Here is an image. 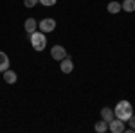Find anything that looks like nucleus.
Wrapping results in <instances>:
<instances>
[{
	"mask_svg": "<svg viewBox=\"0 0 135 133\" xmlns=\"http://www.w3.org/2000/svg\"><path fill=\"white\" fill-rule=\"evenodd\" d=\"M114 113H115L117 119H121V121H124V122H126V121L133 115L132 102H130V101H119V102H117V106H115V110H114Z\"/></svg>",
	"mask_w": 135,
	"mask_h": 133,
	"instance_id": "nucleus-1",
	"label": "nucleus"
},
{
	"mask_svg": "<svg viewBox=\"0 0 135 133\" xmlns=\"http://www.w3.org/2000/svg\"><path fill=\"white\" fill-rule=\"evenodd\" d=\"M29 41H31V45H32V49L34 51H43L45 47H47V38H45V32H38V31H34L31 32V36H29Z\"/></svg>",
	"mask_w": 135,
	"mask_h": 133,
	"instance_id": "nucleus-2",
	"label": "nucleus"
},
{
	"mask_svg": "<svg viewBox=\"0 0 135 133\" xmlns=\"http://www.w3.org/2000/svg\"><path fill=\"white\" fill-rule=\"evenodd\" d=\"M108 130L112 133H123L126 131V128H124V121H121V119H112L110 122H108Z\"/></svg>",
	"mask_w": 135,
	"mask_h": 133,
	"instance_id": "nucleus-3",
	"label": "nucleus"
},
{
	"mask_svg": "<svg viewBox=\"0 0 135 133\" xmlns=\"http://www.w3.org/2000/svg\"><path fill=\"white\" fill-rule=\"evenodd\" d=\"M38 27H40L42 32H52L56 29V20H54V18H43V20L38 23Z\"/></svg>",
	"mask_w": 135,
	"mask_h": 133,
	"instance_id": "nucleus-4",
	"label": "nucleus"
},
{
	"mask_svg": "<svg viewBox=\"0 0 135 133\" xmlns=\"http://www.w3.org/2000/svg\"><path fill=\"white\" fill-rule=\"evenodd\" d=\"M51 56H52V60L61 61L63 58H67V51H65V47H61V45H54L51 49Z\"/></svg>",
	"mask_w": 135,
	"mask_h": 133,
	"instance_id": "nucleus-5",
	"label": "nucleus"
},
{
	"mask_svg": "<svg viewBox=\"0 0 135 133\" xmlns=\"http://www.w3.org/2000/svg\"><path fill=\"white\" fill-rule=\"evenodd\" d=\"M60 68H61L63 74H70V72L74 70V63L70 58H63L61 63H60Z\"/></svg>",
	"mask_w": 135,
	"mask_h": 133,
	"instance_id": "nucleus-6",
	"label": "nucleus"
},
{
	"mask_svg": "<svg viewBox=\"0 0 135 133\" xmlns=\"http://www.w3.org/2000/svg\"><path fill=\"white\" fill-rule=\"evenodd\" d=\"M23 29H25L27 34H31V32H34L36 29H38V22L34 20V18H27L25 23H23Z\"/></svg>",
	"mask_w": 135,
	"mask_h": 133,
	"instance_id": "nucleus-7",
	"label": "nucleus"
},
{
	"mask_svg": "<svg viewBox=\"0 0 135 133\" xmlns=\"http://www.w3.org/2000/svg\"><path fill=\"white\" fill-rule=\"evenodd\" d=\"M7 68H9V58L6 52L0 51V72H6Z\"/></svg>",
	"mask_w": 135,
	"mask_h": 133,
	"instance_id": "nucleus-8",
	"label": "nucleus"
},
{
	"mask_svg": "<svg viewBox=\"0 0 135 133\" xmlns=\"http://www.w3.org/2000/svg\"><path fill=\"white\" fill-rule=\"evenodd\" d=\"M101 119L106 121V122H110L112 119H115L114 110H112V108H103V110H101Z\"/></svg>",
	"mask_w": 135,
	"mask_h": 133,
	"instance_id": "nucleus-9",
	"label": "nucleus"
},
{
	"mask_svg": "<svg viewBox=\"0 0 135 133\" xmlns=\"http://www.w3.org/2000/svg\"><path fill=\"white\" fill-rule=\"evenodd\" d=\"M16 79H18V77H16V72L15 70H9V68H7V70L4 72V81L6 83L13 85V83H16Z\"/></svg>",
	"mask_w": 135,
	"mask_h": 133,
	"instance_id": "nucleus-10",
	"label": "nucleus"
},
{
	"mask_svg": "<svg viewBox=\"0 0 135 133\" xmlns=\"http://www.w3.org/2000/svg\"><path fill=\"white\" fill-rule=\"evenodd\" d=\"M121 7L124 11H128V13H133L135 11V0H124V2L121 4Z\"/></svg>",
	"mask_w": 135,
	"mask_h": 133,
	"instance_id": "nucleus-11",
	"label": "nucleus"
},
{
	"mask_svg": "<svg viewBox=\"0 0 135 133\" xmlns=\"http://www.w3.org/2000/svg\"><path fill=\"white\" fill-rule=\"evenodd\" d=\"M106 9H108V13H112V14H117L123 7H121V4H119V2H110Z\"/></svg>",
	"mask_w": 135,
	"mask_h": 133,
	"instance_id": "nucleus-12",
	"label": "nucleus"
},
{
	"mask_svg": "<svg viewBox=\"0 0 135 133\" xmlns=\"http://www.w3.org/2000/svg\"><path fill=\"white\" fill-rule=\"evenodd\" d=\"M94 130H95L97 133H104L106 130H108V122H106V121H99V122L94 126Z\"/></svg>",
	"mask_w": 135,
	"mask_h": 133,
	"instance_id": "nucleus-13",
	"label": "nucleus"
},
{
	"mask_svg": "<svg viewBox=\"0 0 135 133\" xmlns=\"http://www.w3.org/2000/svg\"><path fill=\"white\" fill-rule=\"evenodd\" d=\"M38 2H40L42 6H45V7H52V6H54L58 0H38Z\"/></svg>",
	"mask_w": 135,
	"mask_h": 133,
	"instance_id": "nucleus-14",
	"label": "nucleus"
},
{
	"mask_svg": "<svg viewBox=\"0 0 135 133\" xmlns=\"http://www.w3.org/2000/svg\"><path fill=\"white\" fill-rule=\"evenodd\" d=\"M38 4V0H23V6L25 7H34Z\"/></svg>",
	"mask_w": 135,
	"mask_h": 133,
	"instance_id": "nucleus-15",
	"label": "nucleus"
},
{
	"mask_svg": "<svg viewBox=\"0 0 135 133\" xmlns=\"http://www.w3.org/2000/svg\"><path fill=\"white\" fill-rule=\"evenodd\" d=\"M128 122H130V128H132V130H135V115H132V117L128 119Z\"/></svg>",
	"mask_w": 135,
	"mask_h": 133,
	"instance_id": "nucleus-16",
	"label": "nucleus"
}]
</instances>
